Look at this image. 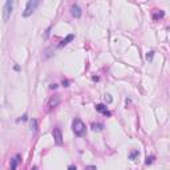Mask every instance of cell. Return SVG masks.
<instances>
[{
    "label": "cell",
    "instance_id": "1",
    "mask_svg": "<svg viewBox=\"0 0 170 170\" xmlns=\"http://www.w3.org/2000/svg\"><path fill=\"white\" fill-rule=\"evenodd\" d=\"M72 129H73V132H75V134L79 135V137H83V135H85V133H87V128H85V124L81 121L80 118H76V120L73 121Z\"/></svg>",
    "mask_w": 170,
    "mask_h": 170
},
{
    "label": "cell",
    "instance_id": "2",
    "mask_svg": "<svg viewBox=\"0 0 170 170\" xmlns=\"http://www.w3.org/2000/svg\"><path fill=\"white\" fill-rule=\"evenodd\" d=\"M39 4H40L39 0H29V1L27 3V5H25V9H24V12H23V16H24V18L31 16V15L35 12V9L37 8Z\"/></svg>",
    "mask_w": 170,
    "mask_h": 170
},
{
    "label": "cell",
    "instance_id": "3",
    "mask_svg": "<svg viewBox=\"0 0 170 170\" xmlns=\"http://www.w3.org/2000/svg\"><path fill=\"white\" fill-rule=\"evenodd\" d=\"M14 1L12 0H8V1H5V4H4L3 7V21L4 23H7L8 20H9L11 18V14H12V8H14Z\"/></svg>",
    "mask_w": 170,
    "mask_h": 170
},
{
    "label": "cell",
    "instance_id": "4",
    "mask_svg": "<svg viewBox=\"0 0 170 170\" xmlns=\"http://www.w3.org/2000/svg\"><path fill=\"white\" fill-rule=\"evenodd\" d=\"M53 138H55V142L57 144V145H61V144H63V134H61L60 128L53 129Z\"/></svg>",
    "mask_w": 170,
    "mask_h": 170
},
{
    "label": "cell",
    "instance_id": "5",
    "mask_svg": "<svg viewBox=\"0 0 170 170\" xmlns=\"http://www.w3.org/2000/svg\"><path fill=\"white\" fill-rule=\"evenodd\" d=\"M70 14H72V16L73 18H76V19H79V18H81V14H83V11H81V8L79 7V5H72L70 7Z\"/></svg>",
    "mask_w": 170,
    "mask_h": 170
},
{
    "label": "cell",
    "instance_id": "6",
    "mask_svg": "<svg viewBox=\"0 0 170 170\" xmlns=\"http://www.w3.org/2000/svg\"><path fill=\"white\" fill-rule=\"evenodd\" d=\"M96 109H97L100 113H102V114H105V116H110V112L108 110V108H106V105H104V104H97L96 105Z\"/></svg>",
    "mask_w": 170,
    "mask_h": 170
},
{
    "label": "cell",
    "instance_id": "7",
    "mask_svg": "<svg viewBox=\"0 0 170 170\" xmlns=\"http://www.w3.org/2000/svg\"><path fill=\"white\" fill-rule=\"evenodd\" d=\"M59 102H60V97H59V96H53V97L49 100V102H48L49 109H53V108H56L57 105H59Z\"/></svg>",
    "mask_w": 170,
    "mask_h": 170
},
{
    "label": "cell",
    "instance_id": "8",
    "mask_svg": "<svg viewBox=\"0 0 170 170\" xmlns=\"http://www.w3.org/2000/svg\"><path fill=\"white\" fill-rule=\"evenodd\" d=\"M163 11H161V9H154L153 11V20H160V19H162L163 18Z\"/></svg>",
    "mask_w": 170,
    "mask_h": 170
},
{
    "label": "cell",
    "instance_id": "9",
    "mask_svg": "<svg viewBox=\"0 0 170 170\" xmlns=\"http://www.w3.org/2000/svg\"><path fill=\"white\" fill-rule=\"evenodd\" d=\"M19 162H20V157L19 156H16L15 158H12V160H11V170H16Z\"/></svg>",
    "mask_w": 170,
    "mask_h": 170
},
{
    "label": "cell",
    "instance_id": "10",
    "mask_svg": "<svg viewBox=\"0 0 170 170\" xmlns=\"http://www.w3.org/2000/svg\"><path fill=\"white\" fill-rule=\"evenodd\" d=\"M73 39H75V35H68V36H66V37L63 40V41L60 43V45H59V47H65L66 44H69V43L72 41Z\"/></svg>",
    "mask_w": 170,
    "mask_h": 170
},
{
    "label": "cell",
    "instance_id": "11",
    "mask_svg": "<svg viewBox=\"0 0 170 170\" xmlns=\"http://www.w3.org/2000/svg\"><path fill=\"white\" fill-rule=\"evenodd\" d=\"M53 51V48H49V49H47V51H45V55H44V57H43V59L44 60H47V59H49V57H51V56H52V52Z\"/></svg>",
    "mask_w": 170,
    "mask_h": 170
},
{
    "label": "cell",
    "instance_id": "12",
    "mask_svg": "<svg viewBox=\"0 0 170 170\" xmlns=\"http://www.w3.org/2000/svg\"><path fill=\"white\" fill-rule=\"evenodd\" d=\"M31 128H32V130H33V132H36V130H37V122H36L35 118H32V120H31Z\"/></svg>",
    "mask_w": 170,
    "mask_h": 170
},
{
    "label": "cell",
    "instance_id": "13",
    "mask_svg": "<svg viewBox=\"0 0 170 170\" xmlns=\"http://www.w3.org/2000/svg\"><path fill=\"white\" fill-rule=\"evenodd\" d=\"M138 154H140L138 150H133V152L130 153V160H134V158H135L137 156H138Z\"/></svg>",
    "mask_w": 170,
    "mask_h": 170
},
{
    "label": "cell",
    "instance_id": "14",
    "mask_svg": "<svg viewBox=\"0 0 170 170\" xmlns=\"http://www.w3.org/2000/svg\"><path fill=\"white\" fill-rule=\"evenodd\" d=\"M92 128H93L94 130H101V129H102V125H101V124H93Z\"/></svg>",
    "mask_w": 170,
    "mask_h": 170
},
{
    "label": "cell",
    "instance_id": "15",
    "mask_svg": "<svg viewBox=\"0 0 170 170\" xmlns=\"http://www.w3.org/2000/svg\"><path fill=\"white\" fill-rule=\"evenodd\" d=\"M153 161H154V157H146L145 163L146 165H150V163H153Z\"/></svg>",
    "mask_w": 170,
    "mask_h": 170
},
{
    "label": "cell",
    "instance_id": "16",
    "mask_svg": "<svg viewBox=\"0 0 170 170\" xmlns=\"http://www.w3.org/2000/svg\"><path fill=\"white\" fill-rule=\"evenodd\" d=\"M153 53H154V52H148V55H146V59H148V60H152Z\"/></svg>",
    "mask_w": 170,
    "mask_h": 170
},
{
    "label": "cell",
    "instance_id": "17",
    "mask_svg": "<svg viewBox=\"0 0 170 170\" xmlns=\"http://www.w3.org/2000/svg\"><path fill=\"white\" fill-rule=\"evenodd\" d=\"M105 100H106L110 104V102H112V97H110V94H106V96H105Z\"/></svg>",
    "mask_w": 170,
    "mask_h": 170
},
{
    "label": "cell",
    "instance_id": "18",
    "mask_svg": "<svg viewBox=\"0 0 170 170\" xmlns=\"http://www.w3.org/2000/svg\"><path fill=\"white\" fill-rule=\"evenodd\" d=\"M85 170H97V169H96V166H87Z\"/></svg>",
    "mask_w": 170,
    "mask_h": 170
},
{
    "label": "cell",
    "instance_id": "19",
    "mask_svg": "<svg viewBox=\"0 0 170 170\" xmlns=\"http://www.w3.org/2000/svg\"><path fill=\"white\" fill-rule=\"evenodd\" d=\"M68 84H69V83H68V81H63V85H64V87H69V85H68Z\"/></svg>",
    "mask_w": 170,
    "mask_h": 170
},
{
    "label": "cell",
    "instance_id": "20",
    "mask_svg": "<svg viewBox=\"0 0 170 170\" xmlns=\"http://www.w3.org/2000/svg\"><path fill=\"white\" fill-rule=\"evenodd\" d=\"M68 170H76V166H69L68 167Z\"/></svg>",
    "mask_w": 170,
    "mask_h": 170
},
{
    "label": "cell",
    "instance_id": "21",
    "mask_svg": "<svg viewBox=\"0 0 170 170\" xmlns=\"http://www.w3.org/2000/svg\"><path fill=\"white\" fill-rule=\"evenodd\" d=\"M56 87H57V85H56V84H52V85H51V89H55Z\"/></svg>",
    "mask_w": 170,
    "mask_h": 170
},
{
    "label": "cell",
    "instance_id": "22",
    "mask_svg": "<svg viewBox=\"0 0 170 170\" xmlns=\"http://www.w3.org/2000/svg\"><path fill=\"white\" fill-rule=\"evenodd\" d=\"M32 170H37V169H36V167H33V169H32Z\"/></svg>",
    "mask_w": 170,
    "mask_h": 170
}]
</instances>
